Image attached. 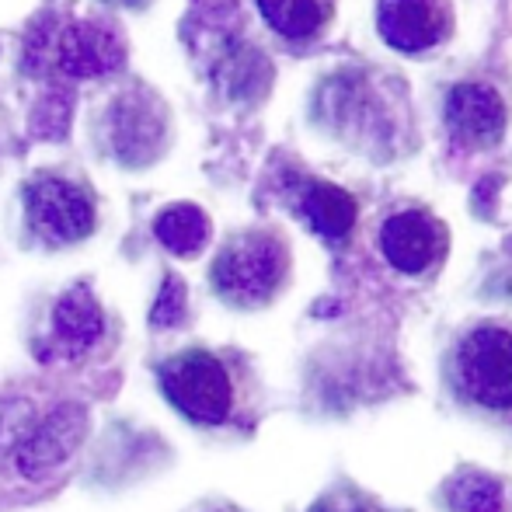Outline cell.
Returning a JSON list of instances; mask_svg holds the SVG:
<instances>
[{"label": "cell", "instance_id": "1", "mask_svg": "<svg viewBox=\"0 0 512 512\" xmlns=\"http://www.w3.org/2000/svg\"><path fill=\"white\" fill-rule=\"evenodd\" d=\"M450 387L460 408L512 425V324L478 321L450 352Z\"/></svg>", "mask_w": 512, "mask_h": 512}, {"label": "cell", "instance_id": "2", "mask_svg": "<svg viewBox=\"0 0 512 512\" xmlns=\"http://www.w3.org/2000/svg\"><path fill=\"white\" fill-rule=\"evenodd\" d=\"M290 272V251L269 230L237 234L213 262V286L237 307L269 304Z\"/></svg>", "mask_w": 512, "mask_h": 512}, {"label": "cell", "instance_id": "3", "mask_svg": "<svg viewBox=\"0 0 512 512\" xmlns=\"http://www.w3.org/2000/svg\"><path fill=\"white\" fill-rule=\"evenodd\" d=\"M161 387L182 415L199 425H223L234 411V380L220 356L189 349L161 366Z\"/></svg>", "mask_w": 512, "mask_h": 512}, {"label": "cell", "instance_id": "4", "mask_svg": "<svg viewBox=\"0 0 512 512\" xmlns=\"http://www.w3.org/2000/svg\"><path fill=\"white\" fill-rule=\"evenodd\" d=\"M28 56H35V63L49 56V63L67 77H102L122 67L126 49L112 28L98 21H70L56 32H39L35 53Z\"/></svg>", "mask_w": 512, "mask_h": 512}, {"label": "cell", "instance_id": "5", "mask_svg": "<svg viewBox=\"0 0 512 512\" xmlns=\"http://www.w3.org/2000/svg\"><path fill=\"white\" fill-rule=\"evenodd\" d=\"M28 220L46 241L70 244L95 230V203L84 189L67 178H35L25 192Z\"/></svg>", "mask_w": 512, "mask_h": 512}, {"label": "cell", "instance_id": "6", "mask_svg": "<svg viewBox=\"0 0 512 512\" xmlns=\"http://www.w3.org/2000/svg\"><path fill=\"white\" fill-rule=\"evenodd\" d=\"M446 244L450 234L429 209H398L380 227V255L405 276H425L436 269L446 255Z\"/></svg>", "mask_w": 512, "mask_h": 512}, {"label": "cell", "instance_id": "7", "mask_svg": "<svg viewBox=\"0 0 512 512\" xmlns=\"http://www.w3.org/2000/svg\"><path fill=\"white\" fill-rule=\"evenodd\" d=\"M84 432H88V411L81 405H63L53 415H46L42 422L32 425L25 439H21L14 464L25 478H39V474L60 467L63 460H70V453L81 446Z\"/></svg>", "mask_w": 512, "mask_h": 512}, {"label": "cell", "instance_id": "8", "mask_svg": "<svg viewBox=\"0 0 512 512\" xmlns=\"http://www.w3.org/2000/svg\"><path fill=\"white\" fill-rule=\"evenodd\" d=\"M446 0H380L377 28L387 46L401 53H425L450 35Z\"/></svg>", "mask_w": 512, "mask_h": 512}, {"label": "cell", "instance_id": "9", "mask_svg": "<svg viewBox=\"0 0 512 512\" xmlns=\"http://www.w3.org/2000/svg\"><path fill=\"white\" fill-rule=\"evenodd\" d=\"M506 102L492 84H457L446 98V126L467 147H492L506 136Z\"/></svg>", "mask_w": 512, "mask_h": 512}, {"label": "cell", "instance_id": "10", "mask_svg": "<svg viewBox=\"0 0 512 512\" xmlns=\"http://www.w3.org/2000/svg\"><path fill=\"white\" fill-rule=\"evenodd\" d=\"M105 331V314L98 300L88 290H70L56 300L53 307V335H49V349L60 359H77L98 345Z\"/></svg>", "mask_w": 512, "mask_h": 512}, {"label": "cell", "instance_id": "11", "mask_svg": "<svg viewBox=\"0 0 512 512\" xmlns=\"http://www.w3.org/2000/svg\"><path fill=\"white\" fill-rule=\"evenodd\" d=\"M112 147L122 161H147L157 150V140H161V119L157 112L143 108L140 98H122L119 105H112Z\"/></svg>", "mask_w": 512, "mask_h": 512}, {"label": "cell", "instance_id": "12", "mask_svg": "<svg viewBox=\"0 0 512 512\" xmlns=\"http://www.w3.org/2000/svg\"><path fill=\"white\" fill-rule=\"evenodd\" d=\"M300 213L307 216V223L328 241H342L352 227H356V199L345 189L331 182H307L300 192Z\"/></svg>", "mask_w": 512, "mask_h": 512}, {"label": "cell", "instance_id": "13", "mask_svg": "<svg viewBox=\"0 0 512 512\" xmlns=\"http://www.w3.org/2000/svg\"><path fill=\"white\" fill-rule=\"evenodd\" d=\"M154 234H157V241L175 251V255H196L209 241V216L192 203L168 206L154 220Z\"/></svg>", "mask_w": 512, "mask_h": 512}, {"label": "cell", "instance_id": "14", "mask_svg": "<svg viewBox=\"0 0 512 512\" xmlns=\"http://www.w3.org/2000/svg\"><path fill=\"white\" fill-rule=\"evenodd\" d=\"M262 18L286 39H307L328 18V0H258Z\"/></svg>", "mask_w": 512, "mask_h": 512}, {"label": "cell", "instance_id": "15", "mask_svg": "<svg viewBox=\"0 0 512 512\" xmlns=\"http://www.w3.org/2000/svg\"><path fill=\"white\" fill-rule=\"evenodd\" d=\"M185 321V283L178 276H168L157 293V304L150 310V324L154 328H171V324Z\"/></svg>", "mask_w": 512, "mask_h": 512}, {"label": "cell", "instance_id": "16", "mask_svg": "<svg viewBox=\"0 0 512 512\" xmlns=\"http://www.w3.org/2000/svg\"><path fill=\"white\" fill-rule=\"evenodd\" d=\"M32 425H35V415L28 405H14L0 415V460L18 453L21 439L32 432Z\"/></svg>", "mask_w": 512, "mask_h": 512}, {"label": "cell", "instance_id": "17", "mask_svg": "<svg viewBox=\"0 0 512 512\" xmlns=\"http://www.w3.org/2000/svg\"><path fill=\"white\" fill-rule=\"evenodd\" d=\"M310 512H384L370 495H363L359 488H335L324 499H317V506Z\"/></svg>", "mask_w": 512, "mask_h": 512}, {"label": "cell", "instance_id": "18", "mask_svg": "<svg viewBox=\"0 0 512 512\" xmlns=\"http://www.w3.org/2000/svg\"><path fill=\"white\" fill-rule=\"evenodd\" d=\"M108 4H126V7H136V4H143V0H108Z\"/></svg>", "mask_w": 512, "mask_h": 512}]
</instances>
